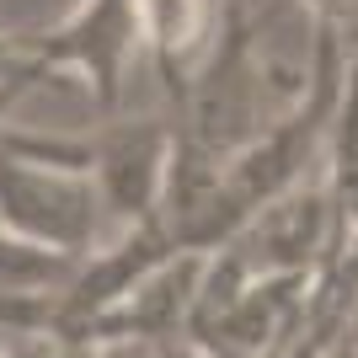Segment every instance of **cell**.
I'll return each instance as SVG.
<instances>
[{"label":"cell","mask_w":358,"mask_h":358,"mask_svg":"<svg viewBox=\"0 0 358 358\" xmlns=\"http://www.w3.org/2000/svg\"><path fill=\"white\" fill-rule=\"evenodd\" d=\"M0 145L16 150V155H32V161L96 177L107 214L129 230V224L161 214L166 171H171V150H177V123L139 118V123H107L96 134H32V129L6 123Z\"/></svg>","instance_id":"cell-1"},{"label":"cell","mask_w":358,"mask_h":358,"mask_svg":"<svg viewBox=\"0 0 358 358\" xmlns=\"http://www.w3.org/2000/svg\"><path fill=\"white\" fill-rule=\"evenodd\" d=\"M107 198L96 177L70 171V166H48L32 155L0 145V224L27 241H43L54 252L91 257L102 246Z\"/></svg>","instance_id":"cell-2"},{"label":"cell","mask_w":358,"mask_h":358,"mask_svg":"<svg viewBox=\"0 0 358 358\" xmlns=\"http://www.w3.org/2000/svg\"><path fill=\"white\" fill-rule=\"evenodd\" d=\"M32 70L54 75H86L102 107H118L123 70L145 48V0H80L54 32H22Z\"/></svg>","instance_id":"cell-3"},{"label":"cell","mask_w":358,"mask_h":358,"mask_svg":"<svg viewBox=\"0 0 358 358\" xmlns=\"http://www.w3.org/2000/svg\"><path fill=\"white\" fill-rule=\"evenodd\" d=\"M331 209L343 224V241L358 230V54H348V80H343V102H337V118H331Z\"/></svg>","instance_id":"cell-4"},{"label":"cell","mask_w":358,"mask_h":358,"mask_svg":"<svg viewBox=\"0 0 358 358\" xmlns=\"http://www.w3.org/2000/svg\"><path fill=\"white\" fill-rule=\"evenodd\" d=\"M80 268V257L54 252L43 241H27L0 224V294H54Z\"/></svg>","instance_id":"cell-5"}]
</instances>
